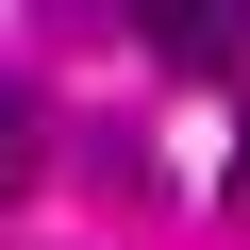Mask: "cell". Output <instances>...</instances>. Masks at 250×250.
<instances>
[{"mask_svg": "<svg viewBox=\"0 0 250 250\" xmlns=\"http://www.w3.org/2000/svg\"><path fill=\"white\" fill-rule=\"evenodd\" d=\"M167 83H250V0H117Z\"/></svg>", "mask_w": 250, "mask_h": 250, "instance_id": "1", "label": "cell"}, {"mask_svg": "<svg viewBox=\"0 0 250 250\" xmlns=\"http://www.w3.org/2000/svg\"><path fill=\"white\" fill-rule=\"evenodd\" d=\"M34 167H50V100H34L17 67H0V217L34 200Z\"/></svg>", "mask_w": 250, "mask_h": 250, "instance_id": "2", "label": "cell"}]
</instances>
